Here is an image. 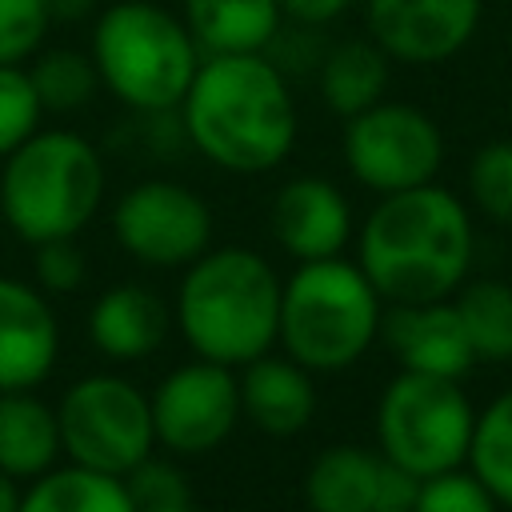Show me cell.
<instances>
[{
  "label": "cell",
  "instance_id": "cell-1",
  "mask_svg": "<svg viewBox=\"0 0 512 512\" xmlns=\"http://www.w3.org/2000/svg\"><path fill=\"white\" fill-rule=\"evenodd\" d=\"M176 112L188 144L236 176L280 168L300 132L288 76L268 52L204 56Z\"/></svg>",
  "mask_w": 512,
  "mask_h": 512
},
{
  "label": "cell",
  "instance_id": "cell-2",
  "mask_svg": "<svg viewBox=\"0 0 512 512\" xmlns=\"http://www.w3.org/2000/svg\"><path fill=\"white\" fill-rule=\"evenodd\" d=\"M472 216L448 188L420 184L380 196L356 236V264L384 304L448 300L472 268Z\"/></svg>",
  "mask_w": 512,
  "mask_h": 512
},
{
  "label": "cell",
  "instance_id": "cell-3",
  "mask_svg": "<svg viewBox=\"0 0 512 512\" xmlns=\"http://www.w3.org/2000/svg\"><path fill=\"white\" fill-rule=\"evenodd\" d=\"M280 288L276 268L252 248H208L184 268L172 320L196 356L244 368L276 344Z\"/></svg>",
  "mask_w": 512,
  "mask_h": 512
},
{
  "label": "cell",
  "instance_id": "cell-4",
  "mask_svg": "<svg viewBox=\"0 0 512 512\" xmlns=\"http://www.w3.org/2000/svg\"><path fill=\"white\" fill-rule=\"evenodd\" d=\"M100 88L144 116L176 112L204 52L164 0H116L96 12L88 48Z\"/></svg>",
  "mask_w": 512,
  "mask_h": 512
},
{
  "label": "cell",
  "instance_id": "cell-5",
  "mask_svg": "<svg viewBox=\"0 0 512 512\" xmlns=\"http://www.w3.org/2000/svg\"><path fill=\"white\" fill-rule=\"evenodd\" d=\"M104 160L68 128H36L0 172V216L24 244L80 236L104 204Z\"/></svg>",
  "mask_w": 512,
  "mask_h": 512
},
{
  "label": "cell",
  "instance_id": "cell-6",
  "mask_svg": "<svg viewBox=\"0 0 512 512\" xmlns=\"http://www.w3.org/2000/svg\"><path fill=\"white\" fill-rule=\"evenodd\" d=\"M384 300L356 260H300L280 288L276 344L308 372L352 368L380 336Z\"/></svg>",
  "mask_w": 512,
  "mask_h": 512
},
{
  "label": "cell",
  "instance_id": "cell-7",
  "mask_svg": "<svg viewBox=\"0 0 512 512\" xmlns=\"http://www.w3.org/2000/svg\"><path fill=\"white\" fill-rule=\"evenodd\" d=\"M476 408L456 380L404 372L380 392L376 444L380 456L424 476L460 468L468 460Z\"/></svg>",
  "mask_w": 512,
  "mask_h": 512
},
{
  "label": "cell",
  "instance_id": "cell-8",
  "mask_svg": "<svg viewBox=\"0 0 512 512\" xmlns=\"http://www.w3.org/2000/svg\"><path fill=\"white\" fill-rule=\"evenodd\" d=\"M56 420H60L64 456L72 464L120 480L156 448L148 396L132 380L112 372H92L76 380L56 404Z\"/></svg>",
  "mask_w": 512,
  "mask_h": 512
},
{
  "label": "cell",
  "instance_id": "cell-9",
  "mask_svg": "<svg viewBox=\"0 0 512 512\" xmlns=\"http://www.w3.org/2000/svg\"><path fill=\"white\" fill-rule=\"evenodd\" d=\"M344 164L368 192H404L432 184L444 164L440 124L404 100H380L344 120Z\"/></svg>",
  "mask_w": 512,
  "mask_h": 512
},
{
  "label": "cell",
  "instance_id": "cell-10",
  "mask_svg": "<svg viewBox=\"0 0 512 512\" xmlns=\"http://www.w3.org/2000/svg\"><path fill=\"white\" fill-rule=\"evenodd\" d=\"M116 244L148 268H188L212 248V208L180 180H140L112 204Z\"/></svg>",
  "mask_w": 512,
  "mask_h": 512
},
{
  "label": "cell",
  "instance_id": "cell-11",
  "mask_svg": "<svg viewBox=\"0 0 512 512\" xmlns=\"http://www.w3.org/2000/svg\"><path fill=\"white\" fill-rule=\"evenodd\" d=\"M148 404L156 444H164L172 456H208L240 420V380L228 364L196 356L172 368Z\"/></svg>",
  "mask_w": 512,
  "mask_h": 512
},
{
  "label": "cell",
  "instance_id": "cell-12",
  "mask_svg": "<svg viewBox=\"0 0 512 512\" xmlns=\"http://www.w3.org/2000/svg\"><path fill=\"white\" fill-rule=\"evenodd\" d=\"M484 0H364V28L400 64H444L468 48Z\"/></svg>",
  "mask_w": 512,
  "mask_h": 512
},
{
  "label": "cell",
  "instance_id": "cell-13",
  "mask_svg": "<svg viewBox=\"0 0 512 512\" xmlns=\"http://www.w3.org/2000/svg\"><path fill=\"white\" fill-rule=\"evenodd\" d=\"M60 356V324L28 280L0 276V392H24L52 376Z\"/></svg>",
  "mask_w": 512,
  "mask_h": 512
},
{
  "label": "cell",
  "instance_id": "cell-14",
  "mask_svg": "<svg viewBox=\"0 0 512 512\" xmlns=\"http://www.w3.org/2000/svg\"><path fill=\"white\" fill-rule=\"evenodd\" d=\"M268 224L276 244L300 260L340 256L352 240V204L324 176H292L280 184L268 208Z\"/></svg>",
  "mask_w": 512,
  "mask_h": 512
},
{
  "label": "cell",
  "instance_id": "cell-15",
  "mask_svg": "<svg viewBox=\"0 0 512 512\" xmlns=\"http://www.w3.org/2000/svg\"><path fill=\"white\" fill-rule=\"evenodd\" d=\"M380 336L388 340V348L404 372L460 380L476 364L452 300L392 304L380 320Z\"/></svg>",
  "mask_w": 512,
  "mask_h": 512
},
{
  "label": "cell",
  "instance_id": "cell-16",
  "mask_svg": "<svg viewBox=\"0 0 512 512\" xmlns=\"http://www.w3.org/2000/svg\"><path fill=\"white\" fill-rule=\"evenodd\" d=\"M172 312L144 284H112L88 308V340L116 364L152 356L168 336Z\"/></svg>",
  "mask_w": 512,
  "mask_h": 512
},
{
  "label": "cell",
  "instance_id": "cell-17",
  "mask_svg": "<svg viewBox=\"0 0 512 512\" xmlns=\"http://www.w3.org/2000/svg\"><path fill=\"white\" fill-rule=\"evenodd\" d=\"M240 380V416H248L268 436H296L316 416V384L304 364L292 356H256L244 364Z\"/></svg>",
  "mask_w": 512,
  "mask_h": 512
},
{
  "label": "cell",
  "instance_id": "cell-18",
  "mask_svg": "<svg viewBox=\"0 0 512 512\" xmlns=\"http://www.w3.org/2000/svg\"><path fill=\"white\" fill-rule=\"evenodd\" d=\"M180 16L204 56L268 52L284 24L276 0H180Z\"/></svg>",
  "mask_w": 512,
  "mask_h": 512
},
{
  "label": "cell",
  "instance_id": "cell-19",
  "mask_svg": "<svg viewBox=\"0 0 512 512\" xmlns=\"http://www.w3.org/2000/svg\"><path fill=\"white\" fill-rule=\"evenodd\" d=\"M60 452L64 444L56 408L32 396V388L0 392V472L12 480H36L56 468Z\"/></svg>",
  "mask_w": 512,
  "mask_h": 512
},
{
  "label": "cell",
  "instance_id": "cell-20",
  "mask_svg": "<svg viewBox=\"0 0 512 512\" xmlns=\"http://www.w3.org/2000/svg\"><path fill=\"white\" fill-rule=\"evenodd\" d=\"M388 72H392V60L372 36H348L332 44L316 64L320 100L328 104V112L348 120L384 100Z\"/></svg>",
  "mask_w": 512,
  "mask_h": 512
},
{
  "label": "cell",
  "instance_id": "cell-21",
  "mask_svg": "<svg viewBox=\"0 0 512 512\" xmlns=\"http://www.w3.org/2000/svg\"><path fill=\"white\" fill-rule=\"evenodd\" d=\"M380 464L384 456L356 448V444L324 448L308 464V476H304L308 512H372Z\"/></svg>",
  "mask_w": 512,
  "mask_h": 512
},
{
  "label": "cell",
  "instance_id": "cell-22",
  "mask_svg": "<svg viewBox=\"0 0 512 512\" xmlns=\"http://www.w3.org/2000/svg\"><path fill=\"white\" fill-rule=\"evenodd\" d=\"M20 512H136V504L120 476L68 460L64 468H48L44 476L28 480V492H20Z\"/></svg>",
  "mask_w": 512,
  "mask_h": 512
},
{
  "label": "cell",
  "instance_id": "cell-23",
  "mask_svg": "<svg viewBox=\"0 0 512 512\" xmlns=\"http://www.w3.org/2000/svg\"><path fill=\"white\" fill-rule=\"evenodd\" d=\"M456 316L472 344L476 364L512 360V284L508 280H472L456 288Z\"/></svg>",
  "mask_w": 512,
  "mask_h": 512
},
{
  "label": "cell",
  "instance_id": "cell-24",
  "mask_svg": "<svg viewBox=\"0 0 512 512\" xmlns=\"http://www.w3.org/2000/svg\"><path fill=\"white\" fill-rule=\"evenodd\" d=\"M464 464L496 496L500 508H512V388L476 412Z\"/></svg>",
  "mask_w": 512,
  "mask_h": 512
},
{
  "label": "cell",
  "instance_id": "cell-25",
  "mask_svg": "<svg viewBox=\"0 0 512 512\" xmlns=\"http://www.w3.org/2000/svg\"><path fill=\"white\" fill-rule=\"evenodd\" d=\"M24 68L44 112H80L92 104L100 88L92 56L76 48H40Z\"/></svg>",
  "mask_w": 512,
  "mask_h": 512
},
{
  "label": "cell",
  "instance_id": "cell-26",
  "mask_svg": "<svg viewBox=\"0 0 512 512\" xmlns=\"http://www.w3.org/2000/svg\"><path fill=\"white\" fill-rule=\"evenodd\" d=\"M468 196L488 220L512 228V140H488L476 148L468 164Z\"/></svg>",
  "mask_w": 512,
  "mask_h": 512
},
{
  "label": "cell",
  "instance_id": "cell-27",
  "mask_svg": "<svg viewBox=\"0 0 512 512\" xmlns=\"http://www.w3.org/2000/svg\"><path fill=\"white\" fill-rule=\"evenodd\" d=\"M40 100L24 64H0V160L40 128Z\"/></svg>",
  "mask_w": 512,
  "mask_h": 512
},
{
  "label": "cell",
  "instance_id": "cell-28",
  "mask_svg": "<svg viewBox=\"0 0 512 512\" xmlns=\"http://www.w3.org/2000/svg\"><path fill=\"white\" fill-rule=\"evenodd\" d=\"M52 28L48 0H0V64H28Z\"/></svg>",
  "mask_w": 512,
  "mask_h": 512
},
{
  "label": "cell",
  "instance_id": "cell-29",
  "mask_svg": "<svg viewBox=\"0 0 512 512\" xmlns=\"http://www.w3.org/2000/svg\"><path fill=\"white\" fill-rule=\"evenodd\" d=\"M412 512H500L496 496L460 464L420 480V496Z\"/></svg>",
  "mask_w": 512,
  "mask_h": 512
},
{
  "label": "cell",
  "instance_id": "cell-30",
  "mask_svg": "<svg viewBox=\"0 0 512 512\" xmlns=\"http://www.w3.org/2000/svg\"><path fill=\"white\" fill-rule=\"evenodd\" d=\"M124 484H128V492H132L136 512H140V508H168V504L192 500V488H188L184 472H180L172 460H156V456L140 460V464L124 476Z\"/></svg>",
  "mask_w": 512,
  "mask_h": 512
},
{
  "label": "cell",
  "instance_id": "cell-31",
  "mask_svg": "<svg viewBox=\"0 0 512 512\" xmlns=\"http://www.w3.org/2000/svg\"><path fill=\"white\" fill-rule=\"evenodd\" d=\"M84 280H88V260H84L76 236L36 244V284L44 292L64 296V292H76Z\"/></svg>",
  "mask_w": 512,
  "mask_h": 512
},
{
  "label": "cell",
  "instance_id": "cell-32",
  "mask_svg": "<svg viewBox=\"0 0 512 512\" xmlns=\"http://www.w3.org/2000/svg\"><path fill=\"white\" fill-rule=\"evenodd\" d=\"M416 496H420V476L384 460L380 464V480H376V500H372V512H412L416 508Z\"/></svg>",
  "mask_w": 512,
  "mask_h": 512
},
{
  "label": "cell",
  "instance_id": "cell-33",
  "mask_svg": "<svg viewBox=\"0 0 512 512\" xmlns=\"http://www.w3.org/2000/svg\"><path fill=\"white\" fill-rule=\"evenodd\" d=\"M280 16L296 28H324L352 8V0H276Z\"/></svg>",
  "mask_w": 512,
  "mask_h": 512
},
{
  "label": "cell",
  "instance_id": "cell-34",
  "mask_svg": "<svg viewBox=\"0 0 512 512\" xmlns=\"http://www.w3.org/2000/svg\"><path fill=\"white\" fill-rule=\"evenodd\" d=\"M48 12H52V24L64 20V24H76L84 16L96 12V0H48Z\"/></svg>",
  "mask_w": 512,
  "mask_h": 512
},
{
  "label": "cell",
  "instance_id": "cell-35",
  "mask_svg": "<svg viewBox=\"0 0 512 512\" xmlns=\"http://www.w3.org/2000/svg\"><path fill=\"white\" fill-rule=\"evenodd\" d=\"M0 512H20V488L8 472H0Z\"/></svg>",
  "mask_w": 512,
  "mask_h": 512
},
{
  "label": "cell",
  "instance_id": "cell-36",
  "mask_svg": "<svg viewBox=\"0 0 512 512\" xmlns=\"http://www.w3.org/2000/svg\"><path fill=\"white\" fill-rule=\"evenodd\" d=\"M140 512H200L192 500H184V504H168V508H140Z\"/></svg>",
  "mask_w": 512,
  "mask_h": 512
},
{
  "label": "cell",
  "instance_id": "cell-37",
  "mask_svg": "<svg viewBox=\"0 0 512 512\" xmlns=\"http://www.w3.org/2000/svg\"><path fill=\"white\" fill-rule=\"evenodd\" d=\"M164 4H168V0H164Z\"/></svg>",
  "mask_w": 512,
  "mask_h": 512
}]
</instances>
